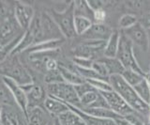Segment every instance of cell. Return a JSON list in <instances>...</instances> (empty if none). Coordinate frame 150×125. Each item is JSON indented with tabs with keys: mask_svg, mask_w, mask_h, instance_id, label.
<instances>
[{
	"mask_svg": "<svg viewBox=\"0 0 150 125\" xmlns=\"http://www.w3.org/2000/svg\"><path fill=\"white\" fill-rule=\"evenodd\" d=\"M109 83L116 93H118L122 99L129 105V107L134 112L147 117L150 113L149 105L140 98L136 93L133 87L127 83L121 75H110Z\"/></svg>",
	"mask_w": 150,
	"mask_h": 125,
	"instance_id": "1",
	"label": "cell"
},
{
	"mask_svg": "<svg viewBox=\"0 0 150 125\" xmlns=\"http://www.w3.org/2000/svg\"><path fill=\"white\" fill-rule=\"evenodd\" d=\"M0 75L11 78L22 87L34 83L30 72L23 65L17 55H8L0 62Z\"/></svg>",
	"mask_w": 150,
	"mask_h": 125,
	"instance_id": "2",
	"label": "cell"
},
{
	"mask_svg": "<svg viewBox=\"0 0 150 125\" xmlns=\"http://www.w3.org/2000/svg\"><path fill=\"white\" fill-rule=\"evenodd\" d=\"M23 31L13 15L0 18V45L5 48H11V51L18 43L15 40L22 38Z\"/></svg>",
	"mask_w": 150,
	"mask_h": 125,
	"instance_id": "3",
	"label": "cell"
},
{
	"mask_svg": "<svg viewBox=\"0 0 150 125\" xmlns=\"http://www.w3.org/2000/svg\"><path fill=\"white\" fill-rule=\"evenodd\" d=\"M51 17L58 26L60 32L65 39H71L76 37L74 29V4L73 1L63 11L53 10L51 11Z\"/></svg>",
	"mask_w": 150,
	"mask_h": 125,
	"instance_id": "4",
	"label": "cell"
},
{
	"mask_svg": "<svg viewBox=\"0 0 150 125\" xmlns=\"http://www.w3.org/2000/svg\"><path fill=\"white\" fill-rule=\"evenodd\" d=\"M116 58L122 63L126 70H131L142 75H144V72L140 67L137 59L135 58L133 44L123 33H121L120 36L119 47L117 51Z\"/></svg>",
	"mask_w": 150,
	"mask_h": 125,
	"instance_id": "5",
	"label": "cell"
},
{
	"mask_svg": "<svg viewBox=\"0 0 150 125\" xmlns=\"http://www.w3.org/2000/svg\"><path fill=\"white\" fill-rule=\"evenodd\" d=\"M46 91L48 96L57 99L63 103L78 107L80 105V99L75 91L74 86L66 82L53 83L46 85Z\"/></svg>",
	"mask_w": 150,
	"mask_h": 125,
	"instance_id": "6",
	"label": "cell"
},
{
	"mask_svg": "<svg viewBox=\"0 0 150 125\" xmlns=\"http://www.w3.org/2000/svg\"><path fill=\"white\" fill-rule=\"evenodd\" d=\"M123 34L128 38L133 45L138 46V47L146 52L150 47V40L146 30L144 27L138 22L137 24L129 28L123 30Z\"/></svg>",
	"mask_w": 150,
	"mask_h": 125,
	"instance_id": "7",
	"label": "cell"
},
{
	"mask_svg": "<svg viewBox=\"0 0 150 125\" xmlns=\"http://www.w3.org/2000/svg\"><path fill=\"white\" fill-rule=\"evenodd\" d=\"M13 16L23 30H26L35 18V10L30 4L18 1L14 4Z\"/></svg>",
	"mask_w": 150,
	"mask_h": 125,
	"instance_id": "8",
	"label": "cell"
},
{
	"mask_svg": "<svg viewBox=\"0 0 150 125\" xmlns=\"http://www.w3.org/2000/svg\"><path fill=\"white\" fill-rule=\"evenodd\" d=\"M1 125H28L25 114L17 105H3Z\"/></svg>",
	"mask_w": 150,
	"mask_h": 125,
	"instance_id": "9",
	"label": "cell"
},
{
	"mask_svg": "<svg viewBox=\"0 0 150 125\" xmlns=\"http://www.w3.org/2000/svg\"><path fill=\"white\" fill-rule=\"evenodd\" d=\"M100 93L104 97L110 109L114 111L115 114L121 116V117H125V116L134 112L129 107V105L122 99V97L118 93H116L115 90L100 92Z\"/></svg>",
	"mask_w": 150,
	"mask_h": 125,
	"instance_id": "10",
	"label": "cell"
},
{
	"mask_svg": "<svg viewBox=\"0 0 150 125\" xmlns=\"http://www.w3.org/2000/svg\"><path fill=\"white\" fill-rule=\"evenodd\" d=\"M23 89L25 91L27 97L28 108L43 105L44 101L48 96L45 87H43L41 85L32 83L30 85L23 86Z\"/></svg>",
	"mask_w": 150,
	"mask_h": 125,
	"instance_id": "11",
	"label": "cell"
},
{
	"mask_svg": "<svg viewBox=\"0 0 150 125\" xmlns=\"http://www.w3.org/2000/svg\"><path fill=\"white\" fill-rule=\"evenodd\" d=\"M3 80L5 82V84L8 87V89L11 90L17 106H19L20 109L26 116L28 110V101H27L25 91L23 90V87L17 84L15 81H13L11 78H8L6 76H3Z\"/></svg>",
	"mask_w": 150,
	"mask_h": 125,
	"instance_id": "12",
	"label": "cell"
},
{
	"mask_svg": "<svg viewBox=\"0 0 150 125\" xmlns=\"http://www.w3.org/2000/svg\"><path fill=\"white\" fill-rule=\"evenodd\" d=\"M112 32V29L105 24H95L93 23L86 34L82 37L84 40H108Z\"/></svg>",
	"mask_w": 150,
	"mask_h": 125,
	"instance_id": "13",
	"label": "cell"
},
{
	"mask_svg": "<svg viewBox=\"0 0 150 125\" xmlns=\"http://www.w3.org/2000/svg\"><path fill=\"white\" fill-rule=\"evenodd\" d=\"M49 116L43 106H34L28 108L26 114L28 125H48L50 122Z\"/></svg>",
	"mask_w": 150,
	"mask_h": 125,
	"instance_id": "14",
	"label": "cell"
},
{
	"mask_svg": "<svg viewBox=\"0 0 150 125\" xmlns=\"http://www.w3.org/2000/svg\"><path fill=\"white\" fill-rule=\"evenodd\" d=\"M42 106L46 110V112L50 116H52V117H54V119H56L61 114L69 110L68 105L65 103L55 98H53L51 96H47V98L45 99Z\"/></svg>",
	"mask_w": 150,
	"mask_h": 125,
	"instance_id": "15",
	"label": "cell"
},
{
	"mask_svg": "<svg viewBox=\"0 0 150 125\" xmlns=\"http://www.w3.org/2000/svg\"><path fill=\"white\" fill-rule=\"evenodd\" d=\"M65 39H59V40H46L42 43H38L34 46H32L29 49H27L25 52L30 54L35 53H43V52H50V51L57 50L61 45L64 43Z\"/></svg>",
	"mask_w": 150,
	"mask_h": 125,
	"instance_id": "16",
	"label": "cell"
},
{
	"mask_svg": "<svg viewBox=\"0 0 150 125\" xmlns=\"http://www.w3.org/2000/svg\"><path fill=\"white\" fill-rule=\"evenodd\" d=\"M121 33L118 30H112L110 38L108 39L105 48L103 50L104 58H116L117 51L119 47V40H120Z\"/></svg>",
	"mask_w": 150,
	"mask_h": 125,
	"instance_id": "17",
	"label": "cell"
},
{
	"mask_svg": "<svg viewBox=\"0 0 150 125\" xmlns=\"http://www.w3.org/2000/svg\"><path fill=\"white\" fill-rule=\"evenodd\" d=\"M83 113L90 115L92 117L100 118V119H107L115 120L118 118H121V116L115 114L114 111H112L109 108H100V107H80L78 108Z\"/></svg>",
	"mask_w": 150,
	"mask_h": 125,
	"instance_id": "18",
	"label": "cell"
},
{
	"mask_svg": "<svg viewBox=\"0 0 150 125\" xmlns=\"http://www.w3.org/2000/svg\"><path fill=\"white\" fill-rule=\"evenodd\" d=\"M58 70L61 76L63 78V81L68 83L69 85L72 86H77V85H81L83 83L86 82V80L79 75V73L76 72V70L74 69H69L59 65Z\"/></svg>",
	"mask_w": 150,
	"mask_h": 125,
	"instance_id": "19",
	"label": "cell"
},
{
	"mask_svg": "<svg viewBox=\"0 0 150 125\" xmlns=\"http://www.w3.org/2000/svg\"><path fill=\"white\" fill-rule=\"evenodd\" d=\"M68 107L76 112L78 115L81 116V118L83 119L86 125H116L115 120L112 119H100V118H96V117H92L90 115H87L86 113H83V111H81L80 109H78L77 107H75L73 105L70 104H67Z\"/></svg>",
	"mask_w": 150,
	"mask_h": 125,
	"instance_id": "20",
	"label": "cell"
},
{
	"mask_svg": "<svg viewBox=\"0 0 150 125\" xmlns=\"http://www.w3.org/2000/svg\"><path fill=\"white\" fill-rule=\"evenodd\" d=\"M105 66L110 75H122L126 69L116 58H103L100 59Z\"/></svg>",
	"mask_w": 150,
	"mask_h": 125,
	"instance_id": "21",
	"label": "cell"
},
{
	"mask_svg": "<svg viewBox=\"0 0 150 125\" xmlns=\"http://www.w3.org/2000/svg\"><path fill=\"white\" fill-rule=\"evenodd\" d=\"M57 119L61 125H86L81 116L70 109L58 116Z\"/></svg>",
	"mask_w": 150,
	"mask_h": 125,
	"instance_id": "22",
	"label": "cell"
},
{
	"mask_svg": "<svg viewBox=\"0 0 150 125\" xmlns=\"http://www.w3.org/2000/svg\"><path fill=\"white\" fill-rule=\"evenodd\" d=\"M93 25L91 19L83 16H75L74 15V29L77 36H83L90 29Z\"/></svg>",
	"mask_w": 150,
	"mask_h": 125,
	"instance_id": "23",
	"label": "cell"
},
{
	"mask_svg": "<svg viewBox=\"0 0 150 125\" xmlns=\"http://www.w3.org/2000/svg\"><path fill=\"white\" fill-rule=\"evenodd\" d=\"M0 104L2 105H17L14 101L11 90L3 80V76L0 75Z\"/></svg>",
	"mask_w": 150,
	"mask_h": 125,
	"instance_id": "24",
	"label": "cell"
},
{
	"mask_svg": "<svg viewBox=\"0 0 150 125\" xmlns=\"http://www.w3.org/2000/svg\"><path fill=\"white\" fill-rule=\"evenodd\" d=\"M73 4L75 16H83L91 20L93 19V11L88 6L87 1H73Z\"/></svg>",
	"mask_w": 150,
	"mask_h": 125,
	"instance_id": "25",
	"label": "cell"
},
{
	"mask_svg": "<svg viewBox=\"0 0 150 125\" xmlns=\"http://www.w3.org/2000/svg\"><path fill=\"white\" fill-rule=\"evenodd\" d=\"M133 89L140 98L142 99L144 103L149 104V102H150V87L147 85V83L145 82V80L143 79L139 83V84L134 86Z\"/></svg>",
	"mask_w": 150,
	"mask_h": 125,
	"instance_id": "26",
	"label": "cell"
},
{
	"mask_svg": "<svg viewBox=\"0 0 150 125\" xmlns=\"http://www.w3.org/2000/svg\"><path fill=\"white\" fill-rule=\"evenodd\" d=\"M121 76L123 77L124 80L131 87L136 86L144 79V75L131 70H125Z\"/></svg>",
	"mask_w": 150,
	"mask_h": 125,
	"instance_id": "27",
	"label": "cell"
},
{
	"mask_svg": "<svg viewBox=\"0 0 150 125\" xmlns=\"http://www.w3.org/2000/svg\"><path fill=\"white\" fill-rule=\"evenodd\" d=\"M98 94H100V92L98 90H92V91L87 92L86 94H83L82 97H80V105L77 108L89 107V106H91L98 99Z\"/></svg>",
	"mask_w": 150,
	"mask_h": 125,
	"instance_id": "28",
	"label": "cell"
},
{
	"mask_svg": "<svg viewBox=\"0 0 150 125\" xmlns=\"http://www.w3.org/2000/svg\"><path fill=\"white\" fill-rule=\"evenodd\" d=\"M139 22L138 18L136 15L131 14V13H126V14L122 15L119 19V26L120 28H122L123 30H126L129 28V27L133 26L134 25H136Z\"/></svg>",
	"mask_w": 150,
	"mask_h": 125,
	"instance_id": "29",
	"label": "cell"
},
{
	"mask_svg": "<svg viewBox=\"0 0 150 125\" xmlns=\"http://www.w3.org/2000/svg\"><path fill=\"white\" fill-rule=\"evenodd\" d=\"M86 82L88 84H90L98 92H106V91L114 90L112 86L110 85L109 81L101 80V79H91V80H86Z\"/></svg>",
	"mask_w": 150,
	"mask_h": 125,
	"instance_id": "30",
	"label": "cell"
},
{
	"mask_svg": "<svg viewBox=\"0 0 150 125\" xmlns=\"http://www.w3.org/2000/svg\"><path fill=\"white\" fill-rule=\"evenodd\" d=\"M92 69L104 80H107V81L109 80V72H108V70L105 66V64L103 63L100 59L94 61L93 65H92Z\"/></svg>",
	"mask_w": 150,
	"mask_h": 125,
	"instance_id": "31",
	"label": "cell"
},
{
	"mask_svg": "<svg viewBox=\"0 0 150 125\" xmlns=\"http://www.w3.org/2000/svg\"><path fill=\"white\" fill-rule=\"evenodd\" d=\"M44 81L47 84H53V83H59V82H64L63 78L61 76L59 70L55 71H51V72H45V77Z\"/></svg>",
	"mask_w": 150,
	"mask_h": 125,
	"instance_id": "32",
	"label": "cell"
},
{
	"mask_svg": "<svg viewBox=\"0 0 150 125\" xmlns=\"http://www.w3.org/2000/svg\"><path fill=\"white\" fill-rule=\"evenodd\" d=\"M94 63L93 59L84 58H73V64L75 66L80 68H86V69H92V65Z\"/></svg>",
	"mask_w": 150,
	"mask_h": 125,
	"instance_id": "33",
	"label": "cell"
},
{
	"mask_svg": "<svg viewBox=\"0 0 150 125\" xmlns=\"http://www.w3.org/2000/svg\"><path fill=\"white\" fill-rule=\"evenodd\" d=\"M74 89H75V91H76V93L79 97V99H80V97H82L83 94L87 93V92L92 91V90H96L90 84H88L86 81L81 85L74 86Z\"/></svg>",
	"mask_w": 150,
	"mask_h": 125,
	"instance_id": "34",
	"label": "cell"
},
{
	"mask_svg": "<svg viewBox=\"0 0 150 125\" xmlns=\"http://www.w3.org/2000/svg\"><path fill=\"white\" fill-rule=\"evenodd\" d=\"M124 118L132 125H144L145 122L144 120L140 117V114H138L137 112H132L125 116Z\"/></svg>",
	"mask_w": 150,
	"mask_h": 125,
	"instance_id": "35",
	"label": "cell"
},
{
	"mask_svg": "<svg viewBox=\"0 0 150 125\" xmlns=\"http://www.w3.org/2000/svg\"><path fill=\"white\" fill-rule=\"evenodd\" d=\"M105 19H106V11L104 9L93 11V20L95 22V24H104Z\"/></svg>",
	"mask_w": 150,
	"mask_h": 125,
	"instance_id": "36",
	"label": "cell"
},
{
	"mask_svg": "<svg viewBox=\"0 0 150 125\" xmlns=\"http://www.w3.org/2000/svg\"><path fill=\"white\" fill-rule=\"evenodd\" d=\"M140 23H141V25L144 27V28H150V13L147 15L144 16L142 21H141Z\"/></svg>",
	"mask_w": 150,
	"mask_h": 125,
	"instance_id": "37",
	"label": "cell"
},
{
	"mask_svg": "<svg viewBox=\"0 0 150 125\" xmlns=\"http://www.w3.org/2000/svg\"><path fill=\"white\" fill-rule=\"evenodd\" d=\"M115 122L116 125H132L130 122H129L124 117H121V118L115 119Z\"/></svg>",
	"mask_w": 150,
	"mask_h": 125,
	"instance_id": "38",
	"label": "cell"
},
{
	"mask_svg": "<svg viewBox=\"0 0 150 125\" xmlns=\"http://www.w3.org/2000/svg\"><path fill=\"white\" fill-rule=\"evenodd\" d=\"M144 79L145 80V82L147 83V85L150 87V72H144Z\"/></svg>",
	"mask_w": 150,
	"mask_h": 125,
	"instance_id": "39",
	"label": "cell"
},
{
	"mask_svg": "<svg viewBox=\"0 0 150 125\" xmlns=\"http://www.w3.org/2000/svg\"><path fill=\"white\" fill-rule=\"evenodd\" d=\"M53 125H61V123H60V121L58 120L57 118L54 119V124H53Z\"/></svg>",
	"mask_w": 150,
	"mask_h": 125,
	"instance_id": "40",
	"label": "cell"
},
{
	"mask_svg": "<svg viewBox=\"0 0 150 125\" xmlns=\"http://www.w3.org/2000/svg\"><path fill=\"white\" fill-rule=\"evenodd\" d=\"M2 108H3V105L0 104V119H1V113H2Z\"/></svg>",
	"mask_w": 150,
	"mask_h": 125,
	"instance_id": "41",
	"label": "cell"
},
{
	"mask_svg": "<svg viewBox=\"0 0 150 125\" xmlns=\"http://www.w3.org/2000/svg\"><path fill=\"white\" fill-rule=\"evenodd\" d=\"M148 105H149V108H150V102H149V104Z\"/></svg>",
	"mask_w": 150,
	"mask_h": 125,
	"instance_id": "42",
	"label": "cell"
},
{
	"mask_svg": "<svg viewBox=\"0 0 150 125\" xmlns=\"http://www.w3.org/2000/svg\"><path fill=\"white\" fill-rule=\"evenodd\" d=\"M149 72H150V66H149Z\"/></svg>",
	"mask_w": 150,
	"mask_h": 125,
	"instance_id": "43",
	"label": "cell"
},
{
	"mask_svg": "<svg viewBox=\"0 0 150 125\" xmlns=\"http://www.w3.org/2000/svg\"><path fill=\"white\" fill-rule=\"evenodd\" d=\"M0 125H1V124H0Z\"/></svg>",
	"mask_w": 150,
	"mask_h": 125,
	"instance_id": "44",
	"label": "cell"
}]
</instances>
